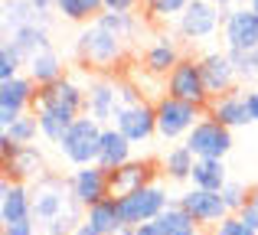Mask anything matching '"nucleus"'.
I'll list each match as a JSON object with an SVG mask.
<instances>
[{"instance_id": "obj_1", "label": "nucleus", "mask_w": 258, "mask_h": 235, "mask_svg": "<svg viewBox=\"0 0 258 235\" xmlns=\"http://www.w3.org/2000/svg\"><path fill=\"white\" fill-rule=\"evenodd\" d=\"M144 26L147 20L138 13H101L95 23L82 26V33L76 36V56L82 69L108 75L114 65L127 59V46L138 39Z\"/></svg>"}, {"instance_id": "obj_2", "label": "nucleus", "mask_w": 258, "mask_h": 235, "mask_svg": "<svg viewBox=\"0 0 258 235\" xmlns=\"http://www.w3.org/2000/svg\"><path fill=\"white\" fill-rule=\"evenodd\" d=\"M33 186V219L39 225V235H72L85 222V209L72 196L69 177L46 173Z\"/></svg>"}, {"instance_id": "obj_3", "label": "nucleus", "mask_w": 258, "mask_h": 235, "mask_svg": "<svg viewBox=\"0 0 258 235\" xmlns=\"http://www.w3.org/2000/svg\"><path fill=\"white\" fill-rule=\"evenodd\" d=\"M85 102H88V92L79 79L66 75L52 85H43L36 92V121H39V134H43L49 144L59 147V140L66 137L72 124L85 115Z\"/></svg>"}, {"instance_id": "obj_4", "label": "nucleus", "mask_w": 258, "mask_h": 235, "mask_svg": "<svg viewBox=\"0 0 258 235\" xmlns=\"http://www.w3.org/2000/svg\"><path fill=\"white\" fill-rule=\"evenodd\" d=\"M0 167H4V180H17V183H36L49 173L46 153L36 144H10L7 137H0Z\"/></svg>"}, {"instance_id": "obj_5", "label": "nucleus", "mask_w": 258, "mask_h": 235, "mask_svg": "<svg viewBox=\"0 0 258 235\" xmlns=\"http://www.w3.org/2000/svg\"><path fill=\"white\" fill-rule=\"evenodd\" d=\"M101 131H105V127H101L95 118L82 115L76 124L69 127V131H66V137L59 140V153H62L72 167H92V164H98Z\"/></svg>"}, {"instance_id": "obj_6", "label": "nucleus", "mask_w": 258, "mask_h": 235, "mask_svg": "<svg viewBox=\"0 0 258 235\" xmlns=\"http://www.w3.org/2000/svg\"><path fill=\"white\" fill-rule=\"evenodd\" d=\"M164 92L170 98H180V102H189V105L206 111L209 102H213V95L206 92V82H203L200 56H183L180 62L173 65V72L164 79Z\"/></svg>"}, {"instance_id": "obj_7", "label": "nucleus", "mask_w": 258, "mask_h": 235, "mask_svg": "<svg viewBox=\"0 0 258 235\" xmlns=\"http://www.w3.org/2000/svg\"><path fill=\"white\" fill-rule=\"evenodd\" d=\"M85 92H88L85 115L95 118L101 127L114 124V118L124 108V82H121V79H111V75H95V79H88Z\"/></svg>"}, {"instance_id": "obj_8", "label": "nucleus", "mask_w": 258, "mask_h": 235, "mask_svg": "<svg viewBox=\"0 0 258 235\" xmlns=\"http://www.w3.org/2000/svg\"><path fill=\"white\" fill-rule=\"evenodd\" d=\"M154 105H157V137H164V140H180V137L186 140V134L206 115L203 108H196L189 102H180V98H170L167 92Z\"/></svg>"}, {"instance_id": "obj_9", "label": "nucleus", "mask_w": 258, "mask_h": 235, "mask_svg": "<svg viewBox=\"0 0 258 235\" xmlns=\"http://www.w3.org/2000/svg\"><path fill=\"white\" fill-rule=\"evenodd\" d=\"M222 20H226V10L206 4V0H193L186 10L176 20V36L186 39V43H206L216 33H222Z\"/></svg>"}, {"instance_id": "obj_10", "label": "nucleus", "mask_w": 258, "mask_h": 235, "mask_svg": "<svg viewBox=\"0 0 258 235\" xmlns=\"http://www.w3.org/2000/svg\"><path fill=\"white\" fill-rule=\"evenodd\" d=\"M160 177H164L160 160H154V157H134V160H127L124 167H118V170L108 173V190H111L114 199H124V196H131V193L144 190V186L157 183Z\"/></svg>"}, {"instance_id": "obj_11", "label": "nucleus", "mask_w": 258, "mask_h": 235, "mask_svg": "<svg viewBox=\"0 0 258 235\" xmlns=\"http://www.w3.org/2000/svg\"><path fill=\"white\" fill-rule=\"evenodd\" d=\"M183 144L193 150L196 160H226V153L232 150V131L226 124H219L216 118L203 115V121L186 134Z\"/></svg>"}, {"instance_id": "obj_12", "label": "nucleus", "mask_w": 258, "mask_h": 235, "mask_svg": "<svg viewBox=\"0 0 258 235\" xmlns=\"http://www.w3.org/2000/svg\"><path fill=\"white\" fill-rule=\"evenodd\" d=\"M121 203V216H124V225H144V222H154V219L160 216V212L170 206V196H167V186L160 183H151L144 186V190L131 193V196L118 199Z\"/></svg>"}, {"instance_id": "obj_13", "label": "nucleus", "mask_w": 258, "mask_h": 235, "mask_svg": "<svg viewBox=\"0 0 258 235\" xmlns=\"http://www.w3.org/2000/svg\"><path fill=\"white\" fill-rule=\"evenodd\" d=\"M222 43L229 52L258 49V13L252 7H229L222 20Z\"/></svg>"}, {"instance_id": "obj_14", "label": "nucleus", "mask_w": 258, "mask_h": 235, "mask_svg": "<svg viewBox=\"0 0 258 235\" xmlns=\"http://www.w3.org/2000/svg\"><path fill=\"white\" fill-rule=\"evenodd\" d=\"M36 92H39V85L30 75L0 82V127H7L17 118L30 115L33 105H36Z\"/></svg>"}, {"instance_id": "obj_15", "label": "nucleus", "mask_w": 258, "mask_h": 235, "mask_svg": "<svg viewBox=\"0 0 258 235\" xmlns=\"http://www.w3.org/2000/svg\"><path fill=\"white\" fill-rule=\"evenodd\" d=\"M200 72H203V82H206V92L213 98L229 95V92L239 89V72L232 65V56L226 49H209L200 56Z\"/></svg>"}, {"instance_id": "obj_16", "label": "nucleus", "mask_w": 258, "mask_h": 235, "mask_svg": "<svg viewBox=\"0 0 258 235\" xmlns=\"http://www.w3.org/2000/svg\"><path fill=\"white\" fill-rule=\"evenodd\" d=\"M114 127L124 134L131 144H147V140L157 134V105L141 98L134 105H124L121 115L114 118Z\"/></svg>"}, {"instance_id": "obj_17", "label": "nucleus", "mask_w": 258, "mask_h": 235, "mask_svg": "<svg viewBox=\"0 0 258 235\" xmlns=\"http://www.w3.org/2000/svg\"><path fill=\"white\" fill-rule=\"evenodd\" d=\"M176 203H180L183 209L193 216V222L200 225V229H216V225H219L226 216H232V212L226 209V203H222V193L196 190V186H189L186 193H180V196H176Z\"/></svg>"}, {"instance_id": "obj_18", "label": "nucleus", "mask_w": 258, "mask_h": 235, "mask_svg": "<svg viewBox=\"0 0 258 235\" xmlns=\"http://www.w3.org/2000/svg\"><path fill=\"white\" fill-rule=\"evenodd\" d=\"M69 186H72V196H76V203L82 209H92L95 203L111 196V190H108V170H101L98 164L76 167L69 177Z\"/></svg>"}, {"instance_id": "obj_19", "label": "nucleus", "mask_w": 258, "mask_h": 235, "mask_svg": "<svg viewBox=\"0 0 258 235\" xmlns=\"http://www.w3.org/2000/svg\"><path fill=\"white\" fill-rule=\"evenodd\" d=\"M183 59L180 43L170 36V33H157L151 43L144 46V56H141V69L154 79H167L173 72V65Z\"/></svg>"}, {"instance_id": "obj_20", "label": "nucleus", "mask_w": 258, "mask_h": 235, "mask_svg": "<svg viewBox=\"0 0 258 235\" xmlns=\"http://www.w3.org/2000/svg\"><path fill=\"white\" fill-rule=\"evenodd\" d=\"M33 219V186L17 180H0V225Z\"/></svg>"}, {"instance_id": "obj_21", "label": "nucleus", "mask_w": 258, "mask_h": 235, "mask_svg": "<svg viewBox=\"0 0 258 235\" xmlns=\"http://www.w3.org/2000/svg\"><path fill=\"white\" fill-rule=\"evenodd\" d=\"M206 115H209V118H216L219 124H226L229 131H235V127H245V124H252L248 98H245V92H242V89L229 92V95H219V98H213V102H209V108H206Z\"/></svg>"}, {"instance_id": "obj_22", "label": "nucleus", "mask_w": 258, "mask_h": 235, "mask_svg": "<svg viewBox=\"0 0 258 235\" xmlns=\"http://www.w3.org/2000/svg\"><path fill=\"white\" fill-rule=\"evenodd\" d=\"M131 140L124 137V134L118 131L114 124H108L105 131H101V147H98V167L101 170H118V167H124L127 160H134L131 157Z\"/></svg>"}, {"instance_id": "obj_23", "label": "nucleus", "mask_w": 258, "mask_h": 235, "mask_svg": "<svg viewBox=\"0 0 258 235\" xmlns=\"http://www.w3.org/2000/svg\"><path fill=\"white\" fill-rule=\"evenodd\" d=\"M52 13H43L30 4V0H4V30L17 33L23 26H46L49 30Z\"/></svg>"}, {"instance_id": "obj_24", "label": "nucleus", "mask_w": 258, "mask_h": 235, "mask_svg": "<svg viewBox=\"0 0 258 235\" xmlns=\"http://www.w3.org/2000/svg\"><path fill=\"white\" fill-rule=\"evenodd\" d=\"M85 222L92 225L95 232L101 235H114L124 229V216H121V203L114 196L101 199V203H95L92 209H85Z\"/></svg>"}, {"instance_id": "obj_25", "label": "nucleus", "mask_w": 258, "mask_h": 235, "mask_svg": "<svg viewBox=\"0 0 258 235\" xmlns=\"http://www.w3.org/2000/svg\"><path fill=\"white\" fill-rule=\"evenodd\" d=\"M7 43L23 56V62H30V59H36L39 52L52 49V39H49V30H46V26H23V30L10 33Z\"/></svg>"}, {"instance_id": "obj_26", "label": "nucleus", "mask_w": 258, "mask_h": 235, "mask_svg": "<svg viewBox=\"0 0 258 235\" xmlns=\"http://www.w3.org/2000/svg\"><path fill=\"white\" fill-rule=\"evenodd\" d=\"M26 75L43 89V85H52V82H59V79H66V62L56 49H46V52H39L36 59L26 62Z\"/></svg>"}, {"instance_id": "obj_27", "label": "nucleus", "mask_w": 258, "mask_h": 235, "mask_svg": "<svg viewBox=\"0 0 258 235\" xmlns=\"http://www.w3.org/2000/svg\"><path fill=\"white\" fill-rule=\"evenodd\" d=\"M154 229H157V235H200L203 232L200 225L193 222V216H189L180 203L167 206V209L154 219Z\"/></svg>"}, {"instance_id": "obj_28", "label": "nucleus", "mask_w": 258, "mask_h": 235, "mask_svg": "<svg viewBox=\"0 0 258 235\" xmlns=\"http://www.w3.org/2000/svg\"><path fill=\"white\" fill-rule=\"evenodd\" d=\"M193 167H196V157H193V150H189L186 144H176L160 157V170H164V177L170 180V183L189 180L193 177Z\"/></svg>"}, {"instance_id": "obj_29", "label": "nucleus", "mask_w": 258, "mask_h": 235, "mask_svg": "<svg viewBox=\"0 0 258 235\" xmlns=\"http://www.w3.org/2000/svg\"><path fill=\"white\" fill-rule=\"evenodd\" d=\"M189 183H193L196 190L222 193V186L229 183V170H226V164H222V160H196Z\"/></svg>"}, {"instance_id": "obj_30", "label": "nucleus", "mask_w": 258, "mask_h": 235, "mask_svg": "<svg viewBox=\"0 0 258 235\" xmlns=\"http://www.w3.org/2000/svg\"><path fill=\"white\" fill-rule=\"evenodd\" d=\"M56 13L69 23H95L105 13V0H56Z\"/></svg>"}, {"instance_id": "obj_31", "label": "nucleus", "mask_w": 258, "mask_h": 235, "mask_svg": "<svg viewBox=\"0 0 258 235\" xmlns=\"http://www.w3.org/2000/svg\"><path fill=\"white\" fill-rule=\"evenodd\" d=\"M189 4H193V0H144V4H141V17H144L151 26L176 23L180 13L186 10Z\"/></svg>"}, {"instance_id": "obj_32", "label": "nucleus", "mask_w": 258, "mask_h": 235, "mask_svg": "<svg viewBox=\"0 0 258 235\" xmlns=\"http://www.w3.org/2000/svg\"><path fill=\"white\" fill-rule=\"evenodd\" d=\"M0 137H7L10 144H36V137H43V134H39V121H36V111H30V115L17 118L13 124H7Z\"/></svg>"}, {"instance_id": "obj_33", "label": "nucleus", "mask_w": 258, "mask_h": 235, "mask_svg": "<svg viewBox=\"0 0 258 235\" xmlns=\"http://www.w3.org/2000/svg\"><path fill=\"white\" fill-rule=\"evenodd\" d=\"M229 56H232V65H235V72H239V82L255 85L258 82V49H242V52H229Z\"/></svg>"}, {"instance_id": "obj_34", "label": "nucleus", "mask_w": 258, "mask_h": 235, "mask_svg": "<svg viewBox=\"0 0 258 235\" xmlns=\"http://www.w3.org/2000/svg\"><path fill=\"white\" fill-rule=\"evenodd\" d=\"M26 75V62L10 43L0 46V82H10V79H20Z\"/></svg>"}, {"instance_id": "obj_35", "label": "nucleus", "mask_w": 258, "mask_h": 235, "mask_svg": "<svg viewBox=\"0 0 258 235\" xmlns=\"http://www.w3.org/2000/svg\"><path fill=\"white\" fill-rule=\"evenodd\" d=\"M248 196H252V186L239 183V180H229V183L222 186V203H226V209L232 212V216L248 206Z\"/></svg>"}, {"instance_id": "obj_36", "label": "nucleus", "mask_w": 258, "mask_h": 235, "mask_svg": "<svg viewBox=\"0 0 258 235\" xmlns=\"http://www.w3.org/2000/svg\"><path fill=\"white\" fill-rule=\"evenodd\" d=\"M213 235H258V232H252L239 216H226V219H222V222L213 229Z\"/></svg>"}, {"instance_id": "obj_37", "label": "nucleus", "mask_w": 258, "mask_h": 235, "mask_svg": "<svg viewBox=\"0 0 258 235\" xmlns=\"http://www.w3.org/2000/svg\"><path fill=\"white\" fill-rule=\"evenodd\" d=\"M4 235H39V225L36 219H20V222H10V225H0Z\"/></svg>"}, {"instance_id": "obj_38", "label": "nucleus", "mask_w": 258, "mask_h": 235, "mask_svg": "<svg viewBox=\"0 0 258 235\" xmlns=\"http://www.w3.org/2000/svg\"><path fill=\"white\" fill-rule=\"evenodd\" d=\"M144 0H105V13H138Z\"/></svg>"}, {"instance_id": "obj_39", "label": "nucleus", "mask_w": 258, "mask_h": 235, "mask_svg": "<svg viewBox=\"0 0 258 235\" xmlns=\"http://www.w3.org/2000/svg\"><path fill=\"white\" fill-rule=\"evenodd\" d=\"M235 216H239V219H242V222H245V225H248L252 232H258V209H255L252 203H248V206H245L242 212H235Z\"/></svg>"}, {"instance_id": "obj_40", "label": "nucleus", "mask_w": 258, "mask_h": 235, "mask_svg": "<svg viewBox=\"0 0 258 235\" xmlns=\"http://www.w3.org/2000/svg\"><path fill=\"white\" fill-rule=\"evenodd\" d=\"M245 98H248V111H252V121L258 124V85H252V89L245 92Z\"/></svg>"}, {"instance_id": "obj_41", "label": "nucleus", "mask_w": 258, "mask_h": 235, "mask_svg": "<svg viewBox=\"0 0 258 235\" xmlns=\"http://www.w3.org/2000/svg\"><path fill=\"white\" fill-rule=\"evenodd\" d=\"M36 10H43V13H56V0H30Z\"/></svg>"}, {"instance_id": "obj_42", "label": "nucleus", "mask_w": 258, "mask_h": 235, "mask_svg": "<svg viewBox=\"0 0 258 235\" xmlns=\"http://www.w3.org/2000/svg\"><path fill=\"white\" fill-rule=\"evenodd\" d=\"M131 235H157V229H154V222H144V225H134Z\"/></svg>"}, {"instance_id": "obj_43", "label": "nucleus", "mask_w": 258, "mask_h": 235, "mask_svg": "<svg viewBox=\"0 0 258 235\" xmlns=\"http://www.w3.org/2000/svg\"><path fill=\"white\" fill-rule=\"evenodd\" d=\"M72 235H101V232H95V229H92V225H88V222H82V225H79V229L72 232Z\"/></svg>"}, {"instance_id": "obj_44", "label": "nucleus", "mask_w": 258, "mask_h": 235, "mask_svg": "<svg viewBox=\"0 0 258 235\" xmlns=\"http://www.w3.org/2000/svg\"><path fill=\"white\" fill-rule=\"evenodd\" d=\"M206 4H213V7H219V10H229V7H232V0H206Z\"/></svg>"}, {"instance_id": "obj_45", "label": "nucleus", "mask_w": 258, "mask_h": 235, "mask_svg": "<svg viewBox=\"0 0 258 235\" xmlns=\"http://www.w3.org/2000/svg\"><path fill=\"white\" fill-rule=\"evenodd\" d=\"M248 203H252V206H255V209H258V183L252 186V196H248Z\"/></svg>"}, {"instance_id": "obj_46", "label": "nucleus", "mask_w": 258, "mask_h": 235, "mask_svg": "<svg viewBox=\"0 0 258 235\" xmlns=\"http://www.w3.org/2000/svg\"><path fill=\"white\" fill-rule=\"evenodd\" d=\"M252 0H232V7H248Z\"/></svg>"}, {"instance_id": "obj_47", "label": "nucleus", "mask_w": 258, "mask_h": 235, "mask_svg": "<svg viewBox=\"0 0 258 235\" xmlns=\"http://www.w3.org/2000/svg\"><path fill=\"white\" fill-rule=\"evenodd\" d=\"M114 235H131V225H124V229H121V232H114Z\"/></svg>"}, {"instance_id": "obj_48", "label": "nucleus", "mask_w": 258, "mask_h": 235, "mask_svg": "<svg viewBox=\"0 0 258 235\" xmlns=\"http://www.w3.org/2000/svg\"><path fill=\"white\" fill-rule=\"evenodd\" d=\"M248 7H252V10H255V13H258V0H252V4H248Z\"/></svg>"}, {"instance_id": "obj_49", "label": "nucleus", "mask_w": 258, "mask_h": 235, "mask_svg": "<svg viewBox=\"0 0 258 235\" xmlns=\"http://www.w3.org/2000/svg\"><path fill=\"white\" fill-rule=\"evenodd\" d=\"M200 235H213V229H203V232H200Z\"/></svg>"}]
</instances>
